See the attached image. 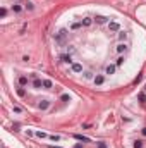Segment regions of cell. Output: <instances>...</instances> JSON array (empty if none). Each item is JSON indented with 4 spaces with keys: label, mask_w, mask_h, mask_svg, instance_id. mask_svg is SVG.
<instances>
[{
    "label": "cell",
    "mask_w": 146,
    "mask_h": 148,
    "mask_svg": "<svg viewBox=\"0 0 146 148\" xmlns=\"http://www.w3.org/2000/svg\"><path fill=\"white\" fill-rule=\"evenodd\" d=\"M139 98H141V103H145V105H146V86H145V90H143V93H141V97H139Z\"/></svg>",
    "instance_id": "7a4b0ae2"
},
{
    "label": "cell",
    "mask_w": 146,
    "mask_h": 148,
    "mask_svg": "<svg viewBox=\"0 0 146 148\" xmlns=\"http://www.w3.org/2000/svg\"><path fill=\"white\" fill-rule=\"evenodd\" d=\"M136 148H146V141H143V140L136 141Z\"/></svg>",
    "instance_id": "6da1fadb"
}]
</instances>
